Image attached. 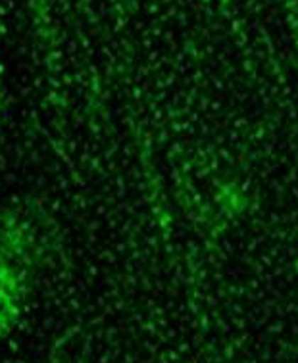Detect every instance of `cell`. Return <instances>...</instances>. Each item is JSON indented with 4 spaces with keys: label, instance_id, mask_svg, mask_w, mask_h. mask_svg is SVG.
<instances>
[{
    "label": "cell",
    "instance_id": "cell-1",
    "mask_svg": "<svg viewBox=\"0 0 298 363\" xmlns=\"http://www.w3.org/2000/svg\"><path fill=\"white\" fill-rule=\"evenodd\" d=\"M29 302V279L18 259L0 250V342L21 323Z\"/></svg>",
    "mask_w": 298,
    "mask_h": 363
},
{
    "label": "cell",
    "instance_id": "cell-2",
    "mask_svg": "<svg viewBox=\"0 0 298 363\" xmlns=\"http://www.w3.org/2000/svg\"><path fill=\"white\" fill-rule=\"evenodd\" d=\"M4 113H6V77L2 66V35H0V125L4 121Z\"/></svg>",
    "mask_w": 298,
    "mask_h": 363
}]
</instances>
